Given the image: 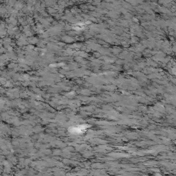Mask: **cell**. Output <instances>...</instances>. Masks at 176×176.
Wrapping results in <instances>:
<instances>
[{
  "mask_svg": "<svg viewBox=\"0 0 176 176\" xmlns=\"http://www.w3.org/2000/svg\"><path fill=\"white\" fill-rule=\"evenodd\" d=\"M88 127V125H80V126L72 127L70 129V131L72 134H81V133H83Z\"/></svg>",
  "mask_w": 176,
  "mask_h": 176,
  "instance_id": "1",
  "label": "cell"
}]
</instances>
